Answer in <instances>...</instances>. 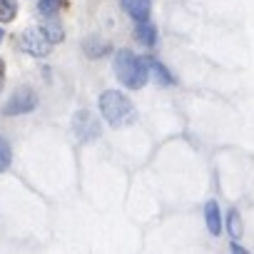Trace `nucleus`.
<instances>
[{"instance_id":"6e6552de","label":"nucleus","mask_w":254,"mask_h":254,"mask_svg":"<svg viewBox=\"0 0 254 254\" xmlns=\"http://www.w3.org/2000/svg\"><path fill=\"white\" fill-rule=\"evenodd\" d=\"M135 35H137V40L145 43V45H155V43H157V28H155V23H150V18L137 20Z\"/></svg>"},{"instance_id":"f8f14e48","label":"nucleus","mask_w":254,"mask_h":254,"mask_svg":"<svg viewBox=\"0 0 254 254\" xmlns=\"http://www.w3.org/2000/svg\"><path fill=\"white\" fill-rule=\"evenodd\" d=\"M43 30H45V35L50 38V43H53V45H55V43H60V40L65 38V33H63L60 23H55V20H48V23L43 25Z\"/></svg>"},{"instance_id":"39448f33","label":"nucleus","mask_w":254,"mask_h":254,"mask_svg":"<svg viewBox=\"0 0 254 254\" xmlns=\"http://www.w3.org/2000/svg\"><path fill=\"white\" fill-rule=\"evenodd\" d=\"M72 122H75V135H77L82 142H90V140L100 137V125H97V120H95L92 112L80 110V112L72 117Z\"/></svg>"},{"instance_id":"f03ea898","label":"nucleus","mask_w":254,"mask_h":254,"mask_svg":"<svg viewBox=\"0 0 254 254\" xmlns=\"http://www.w3.org/2000/svg\"><path fill=\"white\" fill-rule=\"evenodd\" d=\"M100 110H102V117L112 127H127L137 120V110L132 100L122 95L120 90H105L100 95Z\"/></svg>"},{"instance_id":"20e7f679","label":"nucleus","mask_w":254,"mask_h":254,"mask_svg":"<svg viewBox=\"0 0 254 254\" xmlns=\"http://www.w3.org/2000/svg\"><path fill=\"white\" fill-rule=\"evenodd\" d=\"M35 105H38L35 90L23 85V87H18V90L10 95V100H8L5 107H3V115H25V112L35 110Z\"/></svg>"},{"instance_id":"0eeeda50","label":"nucleus","mask_w":254,"mask_h":254,"mask_svg":"<svg viewBox=\"0 0 254 254\" xmlns=\"http://www.w3.org/2000/svg\"><path fill=\"white\" fill-rule=\"evenodd\" d=\"M204 219H207V229H209V234H219L222 232V217H219V204L214 202V199H209L207 204H204Z\"/></svg>"},{"instance_id":"2eb2a0df","label":"nucleus","mask_w":254,"mask_h":254,"mask_svg":"<svg viewBox=\"0 0 254 254\" xmlns=\"http://www.w3.org/2000/svg\"><path fill=\"white\" fill-rule=\"evenodd\" d=\"M3 82H5V63L0 58V90H3Z\"/></svg>"},{"instance_id":"ddd939ff","label":"nucleus","mask_w":254,"mask_h":254,"mask_svg":"<svg viewBox=\"0 0 254 254\" xmlns=\"http://www.w3.org/2000/svg\"><path fill=\"white\" fill-rule=\"evenodd\" d=\"M13 162V152H10V145L5 137H0V172H5Z\"/></svg>"},{"instance_id":"4468645a","label":"nucleus","mask_w":254,"mask_h":254,"mask_svg":"<svg viewBox=\"0 0 254 254\" xmlns=\"http://www.w3.org/2000/svg\"><path fill=\"white\" fill-rule=\"evenodd\" d=\"M38 3H40V10H43V15H55L58 13V8H65L67 3H65V0H38Z\"/></svg>"},{"instance_id":"423d86ee","label":"nucleus","mask_w":254,"mask_h":254,"mask_svg":"<svg viewBox=\"0 0 254 254\" xmlns=\"http://www.w3.org/2000/svg\"><path fill=\"white\" fill-rule=\"evenodd\" d=\"M120 3H122V10L130 15L132 20H145V18H150V10H152L150 0H120Z\"/></svg>"},{"instance_id":"9b49d317","label":"nucleus","mask_w":254,"mask_h":254,"mask_svg":"<svg viewBox=\"0 0 254 254\" xmlns=\"http://www.w3.org/2000/svg\"><path fill=\"white\" fill-rule=\"evenodd\" d=\"M15 15H18L15 0H0V23H10Z\"/></svg>"},{"instance_id":"f257e3e1","label":"nucleus","mask_w":254,"mask_h":254,"mask_svg":"<svg viewBox=\"0 0 254 254\" xmlns=\"http://www.w3.org/2000/svg\"><path fill=\"white\" fill-rule=\"evenodd\" d=\"M112 70L117 75V80L130 87V90H142L150 80V70H147V60L135 55L132 50H117Z\"/></svg>"},{"instance_id":"1a4fd4ad","label":"nucleus","mask_w":254,"mask_h":254,"mask_svg":"<svg viewBox=\"0 0 254 254\" xmlns=\"http://www.w3.org/2000/svg\"><path fill=\"white\" fill-rule=\"evenodd\" d=\"M145 60H147V70H150V72L157 77V82H160V85H165V87L175 85V77L167 72V67H165L162 63H157L155 58H145Z\"/></svg>"},{"instance_id":"7ed1b4c3","label":"nucleus","mask_w":254,"mask_h":254,"mask_svg":"<svg viewBox=\"0 0 254 254\" xmlns=\"http://www.w3.org/2000/svg\"><path fill=\"white\" fill-rule=\"evenodd\" d=\"M20 45H23V50L30 53L33 58H45V55H50V50H53V43H50V38L45 35L43 28H28V30L23 33V38H20Z\"/></svg>"},{"instance_id":"9d476101","label":"nucleus","mask_w":254,"mask_h":254,"mask_svg":"<svg viewBox=\"0 0 254 254\" xmlns=\"http://www.w3.org/2000/svg\"><path fill=\"white\" fill-rule=\"evenodd\" d=\"M227 229H229V237L232 239H239L242 237V217H239L237 209H229V214H227Z\"/></svg>"},{"instance_id":"dca6fc26","label":"nucleus","mask_w":254,"mask_h":254,"mask_svg":"<svg viewBox=\"0 0 254 254\" xmlns=\"http://www.w3.org/2000/svg\"><path fill=\"white\" fill-rule=\"evenodd\" d=\"M3 38H5V33H3V30H0V40H3Z\"/></svg>"}]
</instances>
